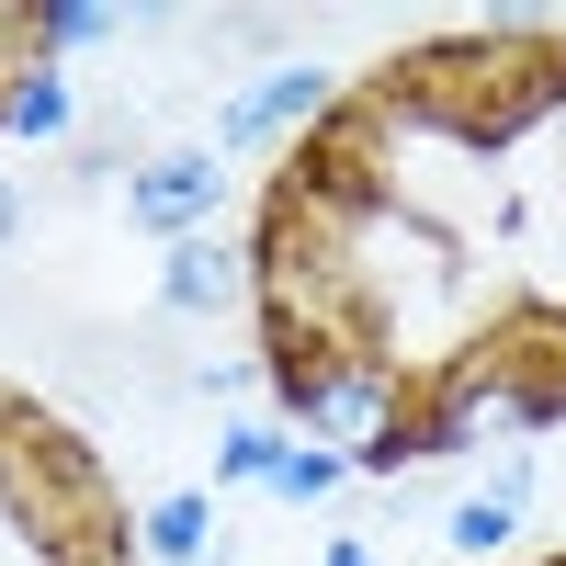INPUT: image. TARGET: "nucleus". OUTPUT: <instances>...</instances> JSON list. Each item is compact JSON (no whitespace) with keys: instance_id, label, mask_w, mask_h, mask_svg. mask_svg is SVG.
I'll return each mask as SVG.
<instances>
[{"instance_id":"obj_1","label":"nucleus","mask_w":566,"mask_h":566,"mask_svg":"<svg viewBox=\"0 0 566 566\" xmlns=\"http://www.w3.org/2000/svg\"><path fill=\"white\" fill-rule=\"evenodd\" d=\"M283 431L328 442L352 476H408L419 464V386L374 352V340H317V352H283Z\"/></svg>"},{"instance_id":"obj_2","label":"nucleus","mask_w":566,"mask_h":566,"mask_svg":"<svg viewBox=\"0 0 566 566\" xmlns=\"http://www.w3.org/2000/svg\"><path fill=\"white\" fill-rule=\"evenodd\" d=\"M544 419H566V374L533 352H476L419 397V453H522Z\"/></svg>"},{"instance_id":"obj_3","label":"nucleus","mask_w":566,"mask_h":566,"mask_svg":"<svg viewBox=\"0 0 566 566\" xmlns=\"http://www.w3.org/2000/svg\"><path fill=\"white\" fill-rule=\"evenodd\" d=\"M328 103H340V80H328L317 57H283V69L239 80V91H216L205 148H216V159H261V148H283V136H306Z\"/></svg>"},{"instance_id":"obj_4","label":"nucleus","mask_w":566,"mask_h":566,"mask_svg":"<svg viewBox=\"0 0 566 566\" xmlns=\"http://www.w3.org/2000/svg\"><path fill=\"white\" fill-rule=\"evenodd\" d=\"M216 216H227V159L205 148H148L125 170V227L136 239H159V250H181V239H216Z\"/></svg>"},{"instance_id":"obj_5","label":"nucleus","mask_w":566,"mask_h":566,"mask_svg":"<svg viewBox=\"0 0 566 566\" xmlns=\"http://www.w3.org/2000/svg\"><path fill=\"white\" fill-rule=\"evenodd\" d=\"M250 295H261V272H250L239 239H181V250H159V317H239Z\"/></svg>"},{"instance_id":"obj_6","label":"nucleus","mask_w":566,"mask_h":566,"mask_svg":"<svg viewBox=\"0 0 566 566\" xmlns=\"http://www.w3.org/2000/svg\"><path fill=\"white\" fill-rule=\"evenodd\" d=\"M0 136H23V148H69V136H80L69 69H45V57H12V69H0Z\"/></svg>"},{"instance_id":"obj_7","label":"nucleus","mask_w":566,"mask_h":566,"mask_svg":"<svg viewBox=\"0 0 566 566\" xmlns=\"http://www.w3.org/2000/svg\"><path fill=\"white\" fill-rule=\"evenodd\" d=\"M136 544H148V566H216V499L205 488H170L136 510Z\"/></svg>"},{"instance_id":"obj_8","label":"nucleus","mask_w":566,"mask_h":566,"mask_svg":"<svg viewBox=\"0 0 566 566\" xmlns=\"http://www.w3.org/2000/svg\"><path fill=\"white\" fill-rule=\"evenodd\" d=\"M114 34H125V12H114V0H45V12L23 23V57L69 69V57H91V45H114Z\"/></svg>"},{"instance_id":"obj_9","label":"nucleus","mask_w":566,"mask_h":566,"mask_svg":"<svg viewBox=\"0 0 566 566\" xmlns=\"http://www.w3.org/2000/svg\"><path fill=\"white\" fill-rule=\"evenodd\" d=\"M283 453H295V431H283V419H227V431H216V488H272V464Z\"/></svg>"},{"instance_id":"obj_10","label":"nucleus","mask_w":566,"mask_h":566,"mask_svg":"<svg viewBox=\"0 0 566 566\" xmlns=\"http://www.w3.org/2000/svg\"><path fill=\"white\" fill-rule=\"evenodd\" d=\"M442 544H453L464 566H510V544H522V510H499L488 488H464V499L442 510Z\"/></svg>"},{"instance_id":"obj_11","label":"nucleus","mask_w":566,"mask_h":566,"mask_svg":"<svg viewBox=\"0 0 566 566\" xmlns=\"http://www.w3.org/2000/svg\"><path fill=\"white\" fill-rule=\"evenodd\" d=\"M340 488H352V464L328 453V442H295V453L272 464V488H261V499H283V510H317V499H340Z\"/></svg>"},{"instance_id":"obj_12","label":"nucleus","mask_w":566,"mask_h":566,"mask_svg":"<svg viewBox=\"0 0 566 566\" xmlns=\"http://www.w3.org/2000/svg\"><path fill=\"white\" fill-rule=\"evenodd\" d=\"M488 499H499V510H522V522H533V499H544L533 453H488Z\"/></svg>"},{"instance_id":"obj_13","label":"nucleus","mask_w":566,"mask_h":566,"mask_svg":"<svg viewBox=\"0 0 566 566\" xmlns=\"http://www.w3.org/2000/svg\"><path fill=\"white\" fill-rule=\"evenodd\" d=\"M12 239H23V181L0 170V250H12Z\"/></svg>"},{"instance_id":"obj_14","label":"nucleus","mask_w":566,"mask_h":566,"mask_svg":"<svg viewBox=\"0 0 566 566\" xmlns=\"http://www.w3.org/2000/svg\"><path fill=\"white\" fill-rule=\"evenodd\" d=\"M317 566H386V555H374V544H363V533H340V544H328V555H317Z\"/></svg>"},{"instance_id":"obj_15","label":"nucleus","mask_w":566,"mask_h":566,"mask_svg":"<svg viewBox=\"0 0 566 566\" xmlns=\"http://www.w3.org/2000/svg\"><path fill=\"white\" fill-rule=\"evenodd\" d=\"M555 136H566V57H555Z\"/></svg>"},{"instance_id":"obj_16","label":"nucleus","mask_w":566,"mask_h":566,"mask_svg":"<svg viewBox=\"0 0 566 566\" xmlns=\"http://www.w3.org/2000/svg\"><path fill=\"white\" fill-rule=\"evenodd\" d=\"M0 419H12V397H0Z\"/></svg>"},{"instance_id":"obj_17","label":"nucleus","mask_w":566,"mask_h":566,"mask_svg":"<svg viewBox=\"0 0 566 566\" xmlns=\"http://www.w3.org/2000/svg\"><path fill=\"white\" fill-rule=\"evenodd\" d=\"M555 566H566V555H555Z\"/></svg>"}]
</instances>
